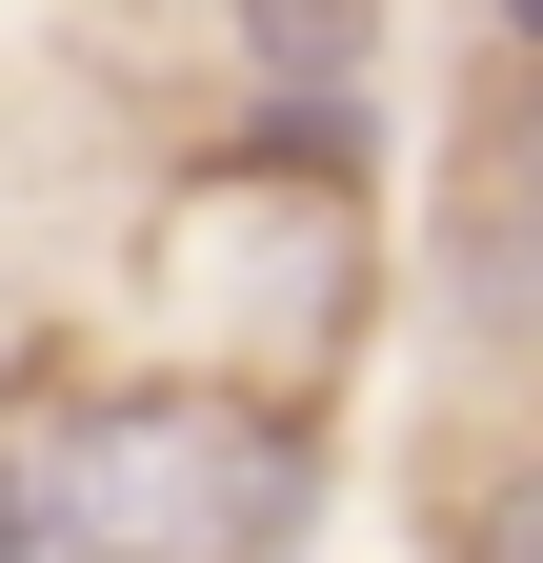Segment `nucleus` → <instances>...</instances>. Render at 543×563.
Listing matches in <instances>:
<instances>
[{
  "label": "nucleus",
  "instance_id": "1",
  "mask_svg": "<svg viewBox=\"0 0 543 563\" xmlns=\"http://www.w3.org/2000/svg\"><path fill=\"white\" fill-rule=\"evenodd\" d=\"M142 302H162V383H242V402H322V363L383 322V222L363 181L201 141L142 222Z\"/></svg>",
  "mask_w": 543,
  "mask_h": 563
},
{
  "label": "nucleus",
  "instance_id": "2",
  "mask_svg": "<svg viewBox=\"0 0 543 563\" xmlns=\"http://www.w3.org/2000/svg\"><path fill=\"white\" fill-rule=\"evenodd\" d=\"M60 563H302L322 543V422L242 383H81L21 422Z\"/></svg>",
  "mask_w": 543,
  "mask_h": 563
},
{
  "label": "nucleus",
  "instance_id": "3",
  "mask_svg": "<svg viewBox=\"0 0 543 563\" xmlns=\"http://www.w3.org/2000/svg\"><path fill=\"white\" fill-rule=\"evenodd\" d=\"M423 302L484 342V383H523V402H543V201H503V181H443Z\"/></svg>",
  "mask_w": 543,
  "mask_h": 563
},
{
  "label": "nucleus",
  "instance_id": "4",
  "mask_svg": "<svg viewBox=\"0 0 543 563\" xmlns=\"http://www.w3.org/2000/svg\"><path fill=\"white\" fill-rule=\"evenodd\" d=\"M222 60H242V101H363L383 0H222Z\"/></svg>",
  "mask_w": 543,
  "mask_h": 563
},
{
  "label": "nucleus",
  "instance_id": "5",
  "mask_svg": "<svg viewBox=\"0 0 543 563\" xmlns=\"http://www.w3.org/2000/svg\"><path fill=\"white\" fill-rule=\"evenodd\" d=\"M443 181H503V201H543V60H484V81H463Z\"/></svg>",
  "mask_w": 543,
  "mask_h": 563
},
{
  "label": "nucleus",
  "instance_id": "6",
  "mask_svg": "<svg viewBox=\"0 0 543 563\" xmlns=\"http://www.w3.org/2000/svg\"><path fill=\"white\" fill-rule=\"evenodd\" d=\"M443 563H543V443H523V463H484V483L443 504Z\"/></svg>",
  "mask_w": 543,
  "mask_h": 563
},
{
  "label": "nucleus",
  "instance_id": "7",
  "mask_svg": "<svg viewBox=\"0 0 543 563\" xmlns=\"http://www.w3.org/2000/svg\"><path fill=\"white\" fill-rule=\"evenodd\" d=\"M0 563H60V523H41V463H21V422H0Z\"/></svg>",
  "mask_w": 543,
  "mask_h": 563
},
{
  "label": "nucleus",
  "instance_id": "8",
  "mask_svg": "<svg viewBox=\"0 0 543 563\" xmlns=\"http://www.w3.org/2000/svg\"><path fill=\"white\" fill-rule=\"evenodd\" d=\"M484 60H543V0H484Z\"/></svg>",
  "mask_w": 543,
  "mask_h": 563
}]
</instances>
